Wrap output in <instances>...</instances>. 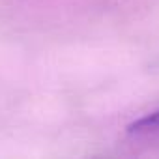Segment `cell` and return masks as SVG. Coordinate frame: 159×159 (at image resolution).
I'll return each mask as SVG.
<instances>
[{
    "label": "cell",
    "mask_w": 159,
    "mask_h": 159,
    "mask_svg": "<svg viewBox=\"0 0 159 159\" xmlns=\"http://www.w3.org/2000/svg\"><path fill=\"white\" fill-rule=\"evenodd\" d=\"M127 131H129V133H135V135L159 131V111H157V112H152V114H148V116H144V118H140V120H137V122H133V124L127 127Z\"/></svg>",
    "instance_id": "obj_1"
}]
</instances>
